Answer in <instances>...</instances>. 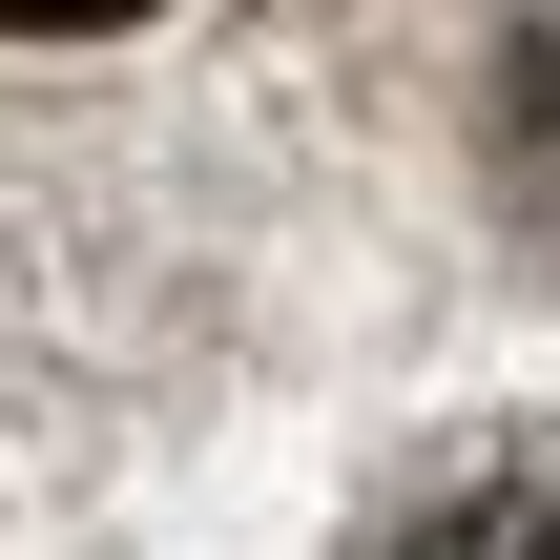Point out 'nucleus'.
Masks as SVG:
<instances>
[{"label": "nucleus", "instance_id": "f257e3e1", "mask_svg": "<svg viewBox=\"0 0 560 560\" xmlns=\"http://www.w3.org/2000/svg\"><path fill=\"white\" fill-rule=\"evenodd\" d=\"M395 560H560V457H499V478H457V499H436Z\"/></svg>", "mask_w": 560, "mask_h": 560}, {"label": "nucleus", "instance_id": "f03ea898", "mask_svg": "<svg viewBox=\"0 0 560 560\" xmlns=\"http://www.w3.org/2000/svg\"><path fill=\"white\" fill-rule=\"evenodd\" d=\"M499 187L560 229V21H520V62H499Z\"/></svg>", "mask_w": 560, "mask_h": 560}, {"label": "nucleus", "instance_id": "7ed1b4c3", "mask_svg": "<svg viewBox=\"0 0 560 560\" xmlns=\"http://www.w3.org/2000/svg\"><path fill=\"white\" fill-rule=\"evenodd\" d=\"M62 21H125V0H0V42H62Z\"/></svg>", "mask_w": 560, "mask_h": 560}]
</instances>
